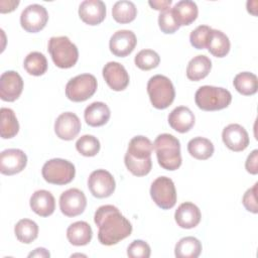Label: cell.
Segmentation results:
<instances>
[{
  "label": "cell",
  "mask_w": 258,
  "mask_h": 258,
  "mask_svg": "<svg viewBox=\"0 0 258 258\" xmlns=\"http://www.w3.org/2000/svg\"><path fill=\"white\" fill-rule=\"evenodd\" d=\"M94 221L99 228L98 240L105 246L115 245L132 233L131 223L112 205L99 207L95 212Z\"/></svg>",
  "instance_id": "1"
},
{
  "label": "cell",
  "mask_w": 258,
  "mask_h": 258,
  "mask_svg": "<svg viewBox=\"0 0 258 258\" xmlns=\"http://www.w3.org/2000/svg\"><path fill=\"white\" fill-rule=\"evenodd\" d=\"M152 150L153 144L147 137L142 135L133 137L128 144V149L124 156L127 169L136 176L148 174L152 168Z\"/></svg>",
  "instance_id": "2"
},
{
  "label": "cell",
  "mask_w": 258,
  "mask_h": 258,
  "mask_svg": "<svg viewBox=\"0 0 258 258\" xmlns=\"http://www.w3.org/2000/svg\"><path fill=\"white\" fill-rule=\"evenodd\" d=\"M159 165L166 170H175L181 165L180 142L171 134H159L153 142Z\"/></svg>",
  "instance_id": "3"
},
{
  "label": "cell",
  "mask_w": 258,
  "mask_h": 258,
  "mask_svg": "<svg viewBox=\"0 0 258 258\" xmlns=\"http://www.w3.org/2000/svg\"><path fill=\"white\" fill-rule=\"evenodd\" d=\"M232 101L231 93L224 88L202 86L195 95L196 105L204 111H218L227 108Z\"/></svg>",
  "instance_id": "4"
},
{
  "label": "cell",
  "mask_w": 258,
  "mask_h": 258,
  "mask_svg": "<svg viewBox=\"0 0 258 258\" xmlns=\"http://www.w3.org/2000/svg\"><path fill=\"white\" fill-rule=\"evenodd\" d=\"M48 51L54 64L60 69L74 67L79 58V50L68 36H52L48 40Z\"/></svg>",
  "instance_id": "5"
},
{
  "label": "cell",
  "mask_w": 258,
  "mask_h": 258,
  "mask_svg": "<svg viewBox=\"0 0 258 258\" xmlns=\"http://www.w3.org/2000/svg\"><path fill=\"white\" fill-rule=\"evenodd\" d=\"M147 93L152 106L156 109H166L175 97V91L171 81L162 75L151 77L147 83Z\"/></svg>",
  "instance_id": "6"
},
{
  "label": "cell",
  "mask_w": 258,
  "mask_h": 258,
  "mask_svg": "<svg viewBox=\"0 0 258 258\" xmlns=\"http://www.w3.org/2000/svg\"><path fill=\"white\" fill-rule=\"evenodd\" d=\"M42 177L52 184L63 185L70 183L76 174L75 165L62 158H52L46 161L41 169Z\"/></svg>",
  "instance_id": "7"
},
{
  "label": "cell",
  "mask_w": 258,
  "mask_h": 258,
  "mask_svg": "<svg viewBox=\"0 0 258 258\" xmlns=\"http://www.w3.org/2000/svg\"><path fill=\"white\" fill-rule=\"evenodd\" d=\"M97 80L91 74H82L71 79L66 86V96L73 102H84L97 90Z\"/></svg>",
  "instance_id": "8"
},
{
  "label": "cell",
  "mask_w": 258,
  "mask_h": 258,
  "mask_svg": "<svg viewBox=\"0 0 258 258\" xmlns=\"http://www.w3.org/2000/svg\"><path fill=\"white\" fill-rule=\"evenodd\" d=\"M150 196L153 202L162 210H169L176 204V190L171 178L159 176L150 186Z\"/></svg>",
  "instance_id": "9"
},
{
  "label": "cell",
  "mask_w": 258,
  "mask_h": 258,
  "mask_svg": "<svg viewBox=\"0 0 258 258\" xmlns=\"http://www.w3.org/2000/svg\"><path fill=\"white\" fill-rule=\"evenodd\" d=\"M88 187L91 194L98 199L110 197L116 187L113 175L105 169H97L91 172L88 178Z\"/></svg>",
  "instance_id": "10"
},
{
  "label": "cell",
  "mask_w": 258,
  "mask_h": 258,
  "mask_svg": "<svg viewBox=\"0 0 258 258\" xmlns=\"http://www.w3.org/2000/svg\"><path fill=\"white\" fill-rule=\"evenodd\" d=\"M48 20L46 9L39 4H30L21 12L20 24L27 32L35 33L44 28Z\"/></svg>",
  "instance_id": "11"
},
{
  "label": "cell",
  "mask_w": 258,
  "mask_h": 258,
  "mask_svg": "<svg viewBox=\"0 0 258 258\" xmlns=\"http://www.w3.org/2000/svg\"><path fill=\"white\" fill-rule=\"evenodd\" d=\"M86 206V196L79 188L67 189L59 197V209L67 217H76L81 215L85 211Z\"/></svg>",
  "instance_id": "12"
},
{
  "label": "cell",
  "mask_w": 258,
  "mask_h": 258,
  "mask_svg": "<svg viewBox=\"0 0 258 258\" xmlns=\"http://www.w3.org/2000/svg\"><path fill=\"white\" fill-rule=\"evenodd\" d=\"M27 164V156L17 148L3 150L0 154V172L5 175H13L22 171Z\"/></svg>",
  "instance_id": "13"
},
{
  "label": "cell",
  "mask_w": 258,
  "mask_h": 258,
  "mask_svg": "<svg viewBox=\"0 0 258 258\" xmlns=\"http://www.w3.org/2000/svg\"><path fill=\"white\" fill-rule=\"evenodd\" d=\"M23 90V80L15 71L4 72L0 77V98L6 102L17 100Z\"/></svg>",
  "instance_id": "14"
},
{
  "label": "cell",
  "mask_w": 258,
  "mask_h": 258,
  "mask_svg": "<svg viewBox=\"0 0 258 258\" xmlns=\"http://www.w3.org/2000/svg\"><path fill=\"white\" fill-rule=\"evenodd\" d=\"M137 43L136 35L133 31L121 29L114 32L109 41L111 52L119 57H125L130 54Z\"/></svg>",
  "instance_id": "15"
},
{
  "label": "cell",
  "mask_w": 258,
  "mask_h": 258,
  "mask_svg": "<svg viewBox=\"0 0 258 258\" xmlns=\"http://www.w3.org/2000/svg\"><path fill=\"white\" fill-rule=\"evenodd\" d=\"M224 144L232 151H243L249 145V135L246 129L240 124H229L222 132Z\"/></svg>",
  "instance_id": "16"
},
{
  "label": "cell",
  "mask_w": 258,
  "mask_h": 258,
  "mask_svg": "<svg viewBox=\"0 0 258 258\" xmlns=\"http://www.w3.org/2000/svg\"><path fill=\"white\" fill-rule=\"evenodd\" d=\"M81 121L73 112L61 113L54 122V132L62 140H73L81 130Z\"/></svg>",
  "instance_id": "17"
},
{
  "label": "cell",
  "mask_w": 258,
  "mask_h": 258,
  "mask_svg": "<svg viewBox=\"0 0 258 258\" xmlns=\"http://www.w3.org/2000/svg\"><path fill=\"white\" fill-rule=\"evenodd\" d=\"M103 78L113 91H123L129 85L126 69L117 61H109L103 68Z\"/></svg>",
  "instance_id": "18"
},
{
  "label": "cell",
  "mask_w": 258,
  "mask_h": 258,
  "mask_svg": "<svg viewBox=\"0 0 258 258\" xmlns=\"http://www.w3.org/2000/svg\"><path fill=\"white\" fill-rule=\"evenodd\" d=\"M79 16L86 24H100L106 17V5L101 0H85L80 4Z\"/></svg>",
  "instance_id": "19"
},
{
  "label": "cell",
  "mask_w": 258,
  "mask_h": 258,
  "mask_svg": "<svg viewBox=\"0 0 258 258\" xmlns=\"http://www.w3.org/2000/svg\"><path fill=\"white\" fill-rule=\"evenodd\" d=\"M174 219L180 228L192 229L200 224L202 214L198 206L190 202H185L180 204L176 209Z\"/></svg>",
  "instance_id": "20"
},
{
  "label": "cell",
  "mask_w": 258,
  "mask_h": 258,
  "mask_svg": "<svg viewBox=\"0 0 258 258\" xmlns=\"http://www.w3.org/2000/svg\"><path fill=\"white\" fill-rule=\"evenodd\" d=\"M195 120L196 118L194 113L185 106L174 108L168 115L169 126L179 133L189 131L195 125Z\"/></svg>",
  "instance_id": "21"
},
{
  "label": "cell",
  "mask_w": 258,
  "mask_h": 258,
  "mask_svg": "<svg viewBox=\"0 0 258 258\" xmlns=\"http://www.w3.org/2000/svg\"><path fill=\"white\" fill-rule=\"evenodd\" d=\"M31 210L40 217L50 216L55 209V200L52 194L45 189H39L32 194L30 201Z\"/></svg>",
  "instance_id": "22"
},
{
  "label": "cell",
  "mask_w": 258,
  "mask_h": 258,
  "mask_svg": "<svg viewBox=\"0 0 258 258\" xmlns=\"http://www.w3.org/2000/svg\"><path fill=\"white\" fill-rule=\"evenodd\" d=\"M171 12L175 22L181 25L191 24L198 17L199 9L196 2L191 0H181L174 4Z\"/></svg>",
  "instance_id": "23"
},
{
  "label": "cell",
  "mask_w": 258,
  "mask_h": 258,
  "mask_svg": "<svg viewBox=\"0 0 258 258\" xmlns=\"http://www.w3.org/2000/svg\"><path fill=\"white\" fill-rule=\"evenodd\" d=\"M111 116L109 107L103 102H93L84 112L85 121L92 127H100L105 125Z\"/></svg>",
  "instance_id": "24"
},
{
  "label": "cell",
  "mask_w": 258,
  "mask_h": 258,
  "mask_svg": "<svg viewBox=\"0 0 258 258\" xmlns=\"http://www.w3.org/2000/svg\"><path fill=\"white\" fill-rule=\"evenodd\" d=\"M92 237V228L85 221L75 222L67 230V238L74 246H85L91 242Z\"/></svg>",
  "instance_id": "25"
},
{
  "label": "cell",
  "mask_w": 258,
  "mask_h": 258,
  "mask_svg": "<svg viewBox=\"0 0 258 258\" xmlns=\"http://www.w3.org/2000/svg\"><path fill=\"white\" fill-rule=\"evenodd\" d=\"M230 46L229 37L223 31L212 28L207 43L208 50L216 57H224L229 53Z\"/></svg>",
  "instance_id": "26"
},
{
  "label": "cell",
  "mask_w": 258,
  "mask_h": 258,
  "mask_svg": "<svg viewBox=\"0 0 258 258\" xmlns=\"http://www.w3.org/2000/svg\"><path fill=\"white\" fill-rule=\"evenodd\" d=\"M212 69V61L211 59L204 55L199 54L194 56L187 64L186 68V77L190 81H201L202 79L206 78Z\"/></svg>",
  "instance_id": "27"
},
{
  "label": "cell",
  "mask_w": 258,
  "mask_h": 258,
  "mask_svg": "<svg viewBox=\"0 0 258 258\" xmlns=\"http://www.w3.org/2000/svg\"><path fill=\"white\" fill-rule=\"evenodd\" d=\"M201 252L202 243L199 239L191 236L181 238L174 248V255L177 258H197Z\"/></svg>",
  "instance_id": "28"
},
{
  "label": "cell",
  "mask_w": 258,
  "mask_h": 258,
  "mask_svg": "<svg viewBox=\"0 0 258 258\" xmlns=\"http://www.w3.org/2000/svg\"><path fill=\"white\" fill-rule=\"evenodd\" d=\"M214 144L211 140L205 137H195L187 143L188 153L196 159L206 160L214 153Z\"/></svg>",
  "instance_id": "29"
},
{
  "label": "cell",
  "mask_w": 258,
  "mask_h": 258,
  "mask_svg": "<svg viewBox=\"0 0 258 258\" xmlns=\"http://www.w3.org/2000/svg\"><path fill=\"white\" fill-rule=\"evenodd\" d=\"M1 122H0V135L3 139L14 137L19 131V123L15 113L10 108H1Z\"/></svg>",
  "instance_id": "30"
},
{
  "label": "cell",
  "mask_w": 258,
  "mask_h": 258,
  "mask_svg": "<svg viewBox=\"0 0 258 258\" xmlns=\"http://www.w3.org/2000/svg\"><path fill=\"white\" fill-rule=\"evenodd\" d=\"M233 85L240 94L244 96H251L258 90V79L253 73L242 72L235 76Z\"/></svg>",
  "instance_id": "31"
},
{
  "label": "cell",
  "mask_w": 258,
  "mask_h": 258,
  "mask_svg": "<svg viewBox=\"0 0 258 258\" xmlns=\"http://www.w3.org/2000/svg\"><path fill=\"white\" fill-rule=\"evenodd\" d=\"M14 233L17 240L24 244H30L38 236L37 224L29 219H21L14 227Z\"/></svg>",
  "instance_id": "32"
},
{
  "label": "cell",
  "mask_w": 258,
  "mask_h": 258,
  "mask_svg": "<svg viewBox=\"0 0 258 258\" xmlns=\"http://www.w3.org/2000/svg\"><path fill=\"white\" fill-rule=\"evenodd\" d=\"M112 15L118 23H129L135 19L137 15V8L132 1H117L113 5Z\"/></svg>",
  "instance_id": "33"
},
{
  "label": "cell",
  "mask_w": 258,
  "mask_h": 258,
  "mask_svg": "<svg viewBox=\"0 0 258 258\" xmlns=\"http://www.w3.org/2000/svg\"><path fill=\"white\" fill-rule=\"evenodd\" d=\"M23 67L29 75L41 76L47 71V60L43 53L32 51L24 58Z\"/></svg>",
  "instance_id": "34"
},
{
  "label": "cell",
  "mask_w": 258,
  "mask_h": 258,
  "mask_svg": "<svg viewBox=\"0 0 258 258\" xmlns=\"http://www.w3.org/2000/svg\"><path fill=\"white\" fill-rule=\"evenodd\" d=\"M100 141L93 135H83L76 142L77 150L84 156L92 157L100 151Z\"/></svg>",
  "instance_id": "35"
},
{
  "label": "cell",
  "mask_w": 258,
  "mask_h": 258,
  "mask_svg": "<svg viewBox=\"0 0 258 258\" xmlns=\"http://www.w3.org/2000/svg\"><path fill=\"white\" fill-rule=\"evenodd\" d=\"M134 62L140 70L149 71L159 64L160 57L159 54L152 49H142L135 55Z\"/></svg>",
  "instance_id": "36"
},
{
  "label": "cell",
  "mask_w": 258,
  "mask_h": 258,
  "mask_svg": "<svg viewBox=\"0 0 258 258\" xmlns=\"http://www.w3.org/2000/svg\"><path fill=\"white\" fill-rule=\"evenodd\" d=\"M212 28L208 25H200L194 29L189 34L190 44L197 49H204L207 47L208 38Z\"/></svg>",
  "instance_id": "37"
},
{
  "label": "cell",
  "mask_w": 258,
  "mask_h": 258,
  "mask_svg": "<svg viewBox=\"0 0 258 258\" xmlns=\"http://www.w3.org/2000/svg\"><path fill=\"white\" fill-rule=\"evenodd\" d=\"M158 25L161 31L166 34L174 33L179 28V25L175 22L173 18L171 8L160 12L158 16Z\"/></svg>",
  "instance_id": "38"
},
{
  "label": "cell",
  "mask_w": 258,
  "mask_h": 258,
  "mask_svg": "<svg viewBox=\"0 0 258 258\" xmlns=\"http://www.w3.org/2000/svg\"><path fill=\"white\" fill-rule=\"evenodd\" d=\"M150 246L143 240H134L127 248V255L131 258H149Z\"/></svg>",
  "instance_id": "39"
},
{
  "label": "cell",
  "mask_w": 258,
  "mask_h": 258,
  "mask_svg": "<svg viewBox=\"0 0 258 258\" xmlns=\"http://www.w3.org/2000/svg\"><path fill=\"white\" fill-rule=\"evenodd\" d=\"M257 186L258 183L256 182L251 188L247 189L246 192L243 196L242 203L245 209L248 212H251L253 214L258 213V206H257Z\"/></svg>",
  "instance_id": "40"
},
{
  "label": "cell",
  "mask_w": 258,
  "mask_h": 258,
  "mask_svg": "<svg viewBox=\"0 0 258 258\" xmlns=\"http://www.w3.org/2000/svg\"><path fill=\"white\" fill-rule=\"evenodd\" d=\"M246 170L251 174L258 173V150L254 149L247 157L245 162Z\"/></svg>",
  "instance_id": "41"
},
{
  "label": "cell",
  "mask_w": 258,
  "mask_h": 258,
  "mask_svg": "<svg viewBox=\"0 0 258 258\" xmlns=\"http://www.w3.org/2000/svg\"><path fill=\"white\" fill-rule=\"evenodd\" d=\"M172 1L171 0H153V1H149L148 4L155 10H159L160 12L161 11H164V10H167L169 9V6L171 5Z\"/></svg>",
  "instance_id": "42"
},
{
  "label": "cell",
  "mask_w": 258,
  "mask_h": 258,
  "mask_svg": "<svg viewBox=\"0 0 258 258\" xmlns=\"http://www.w3.org/2000/svg\"><path fill=\"white\" fill-rule=\"evenodd\" d=\"M19 4V1L16 0H1L0 1V12L1 13H7V12H11L13 11Z\"/></svg>",
  "instance_id": "43"
},
{
  "label": "cell",
  "mask_w": 258,
  "mask_h": 258,
  "mask_svg": "<svg viewBox=\"0 0 258 258\" xmlns=\"http://www.w3.org/2000/svg\"><path fill=\"white\" fill-rule=\"evenodd\" d=\"M49 252L44 248H36L33 252L28 254V257H49Z\"/></svg>",
  "instance_id": "44"
}]
</instances>
